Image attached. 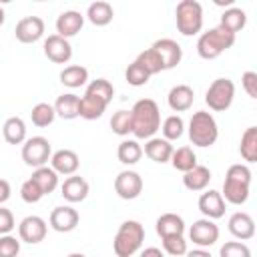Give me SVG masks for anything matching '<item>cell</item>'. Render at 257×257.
I'll return each mask as SVG.
<instances>
[{"instance_id":"obj_1","label":"cell","mask_w":257,"mask_h":257,"mask_svg":"<svg viewBox=\"0 0 257 257\" xmlns=\"http://www.w3.org/2000/svg\"><path fill=\"white\" fill-rule=\"evenodd\" d=\"M133 135L137 139H151L161 128V110L153 98H141L131 108Z\"/></svg>"},{"instance_id":"obj_2","label":"cell","mask_w":257,"mask_h":257,"mask_svg":"<svg viewBox=\"0 0 257 257\" xmlns=\"http://www.w3.org/2000/svg\"><path fill=\"white\" fill-rule=\"evenodd\" d=\"M249 189H251V169L241 163L231 165L227 169L223 191H221V197L225 199V203L243 205L249 199Z\"/></svg>"},{"instance_id":"obj_3","label":"cell","mask_w":257,"mask_h":257,"mask_svg":"<svg viewBox=\"0 0 257 257\" xmlns=\"http://www.w3.org/2000/svg\"><path fill=\"white\" fill-rule=\"evenodd\" d=\"M143 241H145V227L139 221L128 219L118 227L112 241V251L116 257H133L143 247Z\"/></svg>"},{"instance_id":"obj_4","label":"cell","mask_w":257,"mask_h":257,"mask_svg":"<svg viewBox=\"0 0 257 257\" xmlns=\"http://www.w3.org/2000/svg\"><path fill=\"white\" fill-rule=\"evenodd\" d=\"M235 44V34L227 32L221 26L209 28L207 32H203L197 40V52L201 58L205 60H213L217 56H221L225 50H229Z\"/></svg>"},{"instance_id":"obj_5","label":"cell","mask_w":257,"mask_h":257,"mask_svg":"<svg viewBox=\"0 0 257 257\" xmlns=\"http://www.w3.org/2000/svg\"><path fill=\"white\" fill-rule=\"evenodd\" d=\"M189 139L195 147H211L219 139V126L211 112L197 110L189 120Z\"/></svg>"},{"instance_id":"obj_6","label":"cell","mask_w":257,"mask_h":257,"mask_svg":"<svg viewBox=\"0 0 257 257\" xmlns=\"http://www.w3.org/2000/svg\"><path fill=\"white\" fill-rule=\"evenodd\" d=\"M175 22L183 36H195L203 28V6L197 0H181L175 8Z\"/></svg>"},{"instance_id":"obj_7","label":"cell","mask_w":257,"mask_h":257,"mask_svg":"<svg viewBox=\"0 0 257 257\" xmlns=\"http://www.w3.org/2000/svg\"><path fill=\"white\" fill-rule=\"evenodd\" d=\"M233 98H235V82L231 78H215L205 92V102L215 112L227 110L233 104Z\"/></svg>"},{"instance_id":"obj_8","label":"cell","mask_w":257,"mask_h":257,"mask_svg":"<svg viewBox=\"0 0 257 257\" xmlns=\"http://www.w3.org/2000/svg\"><path fill=\"white\" fill-rule=\"evenodd\" d=\"M52 157V149H50V143L48 139L44 137H30L24 141L22 145V161L28 165V167H44Z\"/></svg>"},{"instance_id":"obj_9","label":"cell","mask_w":257,"mask_h":257,"mask_svg":"<svg viewBox=\"0 0 257 257\" xmlns=\"http://www.w3.org/2000/svg\"><path fill=\"white\" fill-rule=\"evenodd\" d=\"M189 239L197 245V247H201V249H205V247H211V245H215L217 243V239H219V227L215 225V221H211V219H197L191 227H189Z\"/></svg>"},{"instance_id":"obj_10","label":"cell","mask_w":257,"mask_h":257,"mask_svg":"<svg viewBox=\"0 0 257 257\" xmlns=\"http://www.w3.org/2000/svg\"><path fill=\"white\" fill-rule=\"evenodd\" d=\"M114 193L124 201L137 199L143 193V177L137 171H120L114 179Z\"/></svg>"},{"instance_id":"obj_11","label":"cell","mask_w":257,"mask_h":257,"mask_svg":"<svg viewBox=\"0 0 257 257\" xmlns=\"http://www.w3.org/2000/svg\"><path fill=\"white\" fill-rule=\"evenodd\" d=\"M46 231H48V225L38 215H28V217H24L18 223V237H20V241L30 243V245H36V243L44 241Z\"/></svg>"},{"instance_id":"obj_12","label":"cell","mask_w":257,"mask_h":257,"mask_svg":"<svg viewBox=\"0 0 257 257\" xmlns=\"http://www.w3.org/2000/svg\"><path fill=\"white\" fill-rule=\"evenodd\" d=\"M151 48L159 54V58H161L165 70L175 68V66L181 62V58H183V48H181V44H179L177 40H173V38H161V40H155Z\"/></svg>"},{"instance_id":"obj_13","label":"cell","mask_w":257,"mask_h":257,"mask_svg":"<svg viewBox=\"0 0 257 257\" xmlns=\"http://www.w3.org/2000/svg\"><path fill=\"white\" fill-rule=\"evenodd\" d=\"M16 40L22 44H32L36 40L42 38L44 34V20L40 16H26L22 20H18L16 28H14Z\"/></svg>"},{"instance_id":"obj_14","label":"cell","mask_w":257,"mask_h":257,"mask_svg":"<svg viewBox=\"0 0 257 257\" xmlns=\"http://www.w3.org/2000/svg\"><path fill=\"white\" fill-rule=\"evenodd\" d=\"M44 56L54 64H66L72 58V46L66 38L58 34H50L44 40Z\"/></svg>"},{"instance_id":"obj_15","label":"cell","mask_w":257,"mask_h":257,"mask_svg":"<svg viewBox=\"0 0 257 257\" xmlns=\"http://www.w3.org/2000/svg\"><path fill=\"white\" fill-rule=\"evenodd\" d=\"M50 227L58 233H70L76 229L80 217H78V211L72 209L70 205H64V207H54L52 213H50Z\"/></svg>"},{"instance_id":"obj_16","label":"cell","mask_w":257,"mask_h":257,"mask_svg":"<svg viewBox=\"0 0 257 257\" xmlns=\"http://www.w3.org/2000/svg\"><path fill=\"white\" fill-rule=\"evenodd\" d=\"M225 199L221 197V193L219 191H213V189H209V191H205L201 197H199V211L203 213V217L205 219H211V221H215V219H221L223 215H225Z\"/></svg>"},{"instance_id":"obj_17","label":"cell","mask_w":257,"mask_h":257,"mask_svg":"<svg viewBox=\"0 0 257 257\" xmlns=\"http://www.w3.org/2000/svg\"><path fill=\"white\" fill-rule=\"evenodd\" d=\"M50 167H52V171H54L56 175H66V177H70V175H74V173L78 171L80 159H78V155H76L74 151H70V149H60V151L52 153V157H50Z\"/></svg>"},{"instance_id":"obj_18","label":"cell","mask_w":257,"mask_h":257,"mask_svg":"<svg viewBox=\"0 0 257 257\" xmlns=\"http://www.w3.org/2000/svg\"><path fill=\"white\" fill-rule=\"evenodd\" d=\"M88 181L80 175H70L64 179V183L60 185V195L68 201V203H80L88 197Z\"/></svg>"},{"instance_id":"obj_19","label":"cell","mask_w":257,"mask_h":257,"mask_svg":"<svg viewBox=\"0 0 257 257\" xmlns=\"http://www.w3.org/2000/svg\"><path fill=\"white\" fill-rule=\"evenodd\" d=\"M229 233L239 241H249L255 237V221L249 213L237 211L229 217Z\"/></svg>"},{"instance_id":"obj_20","label":"cell","mask_w":257,"mask_h":257,"mask_svg":"<svg viewBox=\"0 0 257 257\" xmlns=\"http://www.w3.org/2000/svg\"><path fill=\"white\" fill-rule=\"evenodd\" d=\"M84 26V16L76 10H64L58 18H56V34L62 38H72L76 36Z\"/></svg>"},{"instance_id":"obj_21","label":"cell","mask_w":257,"mask_h":257,"mask_svg":"<svg viewBox=\"0 0 257 257\" xmlns=\"http://www.w3.org/2000/svg\"><path fill=\"white\" fill-rule=\"evenodd\" d=\"M167 102L171 106V110L175 112H185L193 106L195 102V90L189 84H177L169 90L167 94Z\"/></svg>"},{"instance_id":"obj_22","label":"cell","mask_w":257,"mask_h":257,"mask_svg":"<svg viewBox=\"0 0 257 257\" xmlns=\"http://www.w3.org/2000/svg\"><path fill=\"white\" fill-rule=\"evenodd\" d=\"M52 106H54L56 116H60L64 120H72V118L80 116V96L74 94V92L60 94Z\"/></svg>"},{"instance_id":"obj_23","label":"cell","mask_w":257,"mask_h":257,"mask_svg":"<svg viewBox=\"0 0 257 257\" xmlns=\"http://www.w3.org/2000/svg\"><path fill=\"white\" fill-rule=\"evenodd\" d=\"M143 153H145L151 161H155V163H161V165H163V163H169V161H171L173 145H171L169 141L161 139V137H151V139H147Z\"/></svg>"},{"instance_id":"obj_24","label":"cell","mask_w":257,"mask_h":257,"mask_svg":"<svg viewBox=\"0 0 257 257\" xmlns=\"http://www.w3.org/2000/svg\"><path fill=\"white\" fill-rule=\"evenodd\" d=\"M155 229H157V235L161 239L163 237H169V235H183L185 233V221L177 213H163L157 219Z\"/></svg>"},{"instance_id":"obj_25","label":"cell","mask_w":257,"mask_h":257,"mask_svg":"<svg viewBox=\"0 0 257 257\" xmlns=\"http://www.w3.org/2000/svg\"><path fill=\"white\" fill-rule=\"evenodd\" d=\"M209 181H211V171L205 165H197L191 171L183 173V185H185V189L195 191V193L197 191H205L207 185H209Z\"/></svg>"},{"instance_id":"obj_26","label":"cell","mask_w":257,"mask_h":257,"mask_svg":"<svg viewBox=\"0 0 257 257\" xmlns=\"http://www.w3.org/2000/svg\"><path fill=\"white\" fill-rule=\"evenodd\" d=\"M108 102L100 96H94L90 92H84V96L80 98V116L86 120H96L102 116V112L106 110Z\"/></svg>"},{"instance_id":"obj_27","label":"cell","mask_w":257,"mask_h":257,"mask_svg":"<svg viewBox=\"0 0 257 257\" xmlns=\"http://www.w3.org/2000/svg\"><path fill=\"white\" fill-rule=\"evenodd\" d=\"M2 135H4V141L8 145H22L26 141V124L20 116H10L4 120V126H2Z\"/></svg>"},{"instance_id":"obj_28","label":"cell","mask_w":257,"mask_h":257,"mask_svg":"<svg viewBox=\"0 0 257 257\" xmlns=\"http://www.w3.org/2000/svg\"><path fill=\"white\" fill-rule=\"evenodd\" d=\"M86 18H88L90 24H94V26H106V24L112 22V18H114V10H112V6H110L108 2L98 0V2H92V4L88 6V10H86Z\"/></svg>"},{"instance_id":"obj_29","label":"cell","mask_w":257,"mask_h":257,"mask_svg":"<svg viewBox=\"0 0 257 257\" xmlns=\"http://www.w3.org/2000/svg\"><path fill=\"white\" fill-rule=\"evenodd\" d=\"M245 24H247V14H245V10L235 8V6L227 8V10L221 14V22H219V26L225 28L227 32H231V34H237L239 30H243Z\"/></svg>"},{"instance_id":"obj_30","label":"cell","mask_w":257,"mask_h":257,"mask_svg":"<svg viewBox=\"0 0 257 257\" xmlns=\"http://www.w3.org/2000/svg\"><path fill=\"white\" fill-rule=\"evenodd\" d=\"M86 80H88V70L82 64L64 66L62 72H60V82L68 88H80V86L86 84Z\"/></svg>"},{"instance_id":"obj_31","label":"cell","mask_w":257,"mask_h":257,"mask_svg":"<svg viewBox=\"0 0 257 257\" xmlns=\"http://www.w3.org/2000/svg\"><path fill=\"white\" fill-rule=\"evenodd\" d=\"M171 165H173V169H177L181 173H187L193 167H197L199 163H197V155L191 147H179V149H173Z\"/></svg>"},{"instance_id":"obj_32","label":"cell","mask_w":257,"mask_h":257,"mask_svg":"<svg viewBox=\"0 0 257 257\" xmlns=\"http://www.w3.org/2000/svg\"><path fill=\"white\" fill-rule=\"evenodd\" d=\"M116 157L122 165H137L143 157V147L139 145V141L135 139H126L118 145L116 149Z\"/></svg>"},{"instance_id":"obj_33","label":"cell","mask_w":257,"mask_h":257,"mask_svg":"<svg viewBox=\"0 0 257 257\" xmlns=\"http://www.w3.org/2000/svg\"><path fill=\"white\" fill-rule=\"evenodd\" d=\"M239 153L247 163H255L257 161V126L245 128V133L241 135Z\"/></svg>"},{"instance_id":"obj_34","label":"cell","mask_w":257,"mask_h":257,"mask_svg":"<svg viewBox=\"0 0 257 257\" xmlns=\"http://www.w3.org/2000/svg\"><path fill=\"white\" fill-rule=\"evenodd\" d=\"M40 189H42V193L44 195H48V193H52L56 187H58V175L52 171V167H38V169H34V173H32V177H30Z\"/></svg>"},{"instance_id":"obj_35","label":"cell","mask_w":257,"mask_h":257,"mask_svg":"<svg viewBox=\"0 0 257 257\" xmlns=\"http://www.w3.org/2000/svg\"><path fill=\"white\" fill-rule=\"evenodd\" d=\"M30 118H32V124H36V126L44 128V126L52 124V122H54V118H56L54 106H52V104H48V102H38V104H34V106H32V110H30Z\"/></svg>"},{"instance_id":"obj_36","label":"cell","mask_w":257,"mask_h":257,"mask_svg":"<svg viewBox=\"0 0 257 257\" xmlns=\"http://www.w3.org/2000/svg\"><path fill=\"white\" fill-rule=\"evenodd\" d=\"M147 72H149V76H153V74H159V72H163L165 68H163V62H161V58H159V54L153 50V48H147V50H143V52H139V56L135 58Z\"/></svg>"},{"instance_id":"obj_37","label":"cell","mask_w":257,"mask_h":257,"mask_svg":"<svg viewBox=\"0 0 257 257\" xmlns=\"http://www.w3.org/2000/svg\"><path fill=\"white\" fill-rule=\"evenodd\" d=\"M161 131H163V139L171 143V141H177V139L183 137L185 122H183V118H181L179 114H171V116H167V118L163 120Z\"/></svg>"},{"instance_id":"obj_38","label":"cell","mask_w":257,"mask_h":257,"mask_svg":"<svg viewBox=\"0 0 257 257\" xmlns=\"http://www.w3.org/2000/svg\"><path fill=\"white\" fill-rule=\"evenodd\" d=\"M110 128L118 137H126L133 133V116L131 110H116L110 118Z\"/></svg>"},{"instance_id":"obj_39","label":"cell","mask_w":257,"mask_h":257,"mask_svg":"<svg viewBox=\"0 0 257 257\" xmlns=\"http://www.w3.org/2000/svg\"><path fill=\"white\" fill-rule=\"evenodd\" d=\"M124 78H126V82L131 84V86H145L147 82H149V72L135 60V62H131L128 66H126V70H124Z\"/></svg>"},{"instance_id":"obj_40","label":"cell","mask_w":257,"mask_h":257,"mask_svg":"<svg viewBox=\"0 0 257 257\" xmlns=\"http://www.w3.org/2000/svg\"><path fill=\"white\" fill-rule=\"evenodd\" d=\"M86 92H90V94H94V96H100V98H104V100L110 104V100H112V96H114V86H112L106 78H96V80H92V82L86 86Z\"/></svg>"},{"instance_id":"obj_41","label":"cell","mask_w":257,"mask_h":257,"mask_svg":"<svg viewBox=\"0 0 257 257\" xmlns=\"http://www.w3.org/2000/svg\"><path fill=\"white\" fill-rule=\"evenodd\" d=\"M163 249L173 255V257H181L187 253V241L183 235H169V237H163Z\"/></svg>"},{"instance_id":"obj_42","label":"cell","mask_w":257,"mask_h":257,"mask_svg":"<svg viewBox=\"0 0 257 257\" xmlns=\"http://www.w3.org/2000/svg\"><path fill=\"white\" fill-rule=\"evenodd\" d=\"M221 257H251V249L243 241H227L219 249Z\"/></svg>"},{"instance_id":"obj_43","label":"cell","mask_w":257,"mask_h":257,"mask_svg":"<svg viewBox=\"0 0 257 257\" xmlns=\"http://www.w3.org/2000/svg\"><path fill=\"white\" fill-rule=\"evenodd\" d=\"M20 197H22V201L24 203H38L42 197H44V193H42V189L32 181V179H28V181H24L22 183V187H20Z\"/></svg>"},{"instance_id":"obj_44","label":"cell","mask_w":257,"mask_h":257,"mask_svg":"<svg viewBox=\"0 0 257 257\" xmlns=\"http://www.w3.org/2000/svg\"><path fill=\"white\" fill-rule=\"evenodd\" d=\"M20 253V239L12 235H0V257H16Z\"/></svg>"},{"instance_id":"obj_45","label":"cell","mask_w":257,"mask_h":257,"mask_svg":"<svg viewBox=\"0 0 257 257\" xmlns=\"http://www.w3.org/2000/svg\"><path fill=\"white\" fill-rule=\"evenodd\" d=\"M241 86H243V90L247 92V96L257 98V72H253V70L243 72V76H241Z\"/></svg>"},{"instance_id":"obj_46","label":"cell","mask_w":257,"mask_h":257,"mask_svg":"<svg viewBox=\"0 0 257 257\" xmlns=\"http://www.w3.org/2000/svg\"><path fill=\"white\" fill-rule=\"evenodd\" d=\"M14 227H16V221H14L12 211L0 207V235H10V231Z\"/></svg>"},{"instance_id":"obj_47","label":"cell","mask_w":257,"mask_h":257,"mask_svg":"<svg viewBox=\"0 0 257 257\" xmlns=\"http://www.w3.org/2000/svg\"><path fill=\"white\" fill-rule=\"evenodd\" d=\"M10 195H12V187H10V183H8L6 179H0V205L6 203V201L10 199Z\"/></svg>"},{"instance_id":"obj_48","label":"cell","mask_w":257,"mask_h":257,"mask_svg":"<svg viewBox=\"0 0 257 257\" xmlns=\"http://www.w3.org/2000/svg\"><path fill=\"white\" fill-rule=\"evenodd\" d=\"M139 257H165V255H163V251L159 247H147Z\"/></svg>"},{"instance_id":"obj_49","label":"cell","mask_w":257,"mask_h":257,"mask_svg":"<svg viewBox=\"0 0 257 257\" xmlns=\"http://www.w3.org/2000/svg\"><path fill=\"white\" fill-rule=\"evenodd\" d=\"M185 255H187V257H213L207 249H201V247H199V249H193V251H187Z\"/></svg>"},{"instance_id":"obj_50","label":"cell","mask_w":257,"mask_h":257,"mask_svg":"<svg viewBox=\"0 0 257 257\" xmlns=\"http://www.w3.org/2000/svg\"><path fill=\"white\" fill-rule=\"evenodd\" d=\"M4 20H6V12H4V8L0 6V26L4 24Z\"/></svg>"},{"instance_id":"obj_51","label":"cell","mask_w":257,"mask_h":257,"mask_svg":"<svg viewBox=\"0 0 257 257\" xmlns=\"http://www.w3.org/2000/svg\"><path fill=\"white\" fill-rule=\"evenodd\" d=\"M66 257H86L84 253H70V255H66Z\"/></svg>"}]
</instances>
